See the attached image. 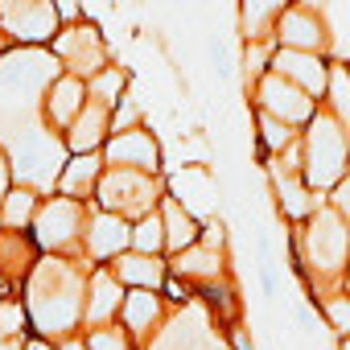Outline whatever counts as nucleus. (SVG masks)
Listing matches in <instances>:
<instances>
[{
    "label": "nucleus",
    "instance_id": "cd10ccee",
    "mask_svg": "<svg viewBox=\"0 0 350 350\" xmlns=\"http://www.w3.org/2000/svg\"><path fill=\"white\" fill-rule=\"evenodd\" d=\"M297 140H301V128H293V124H284V120L256 107V148H260V157H276Z\"/></svg>",
    "mask_w": 350,
    "mask_h": 350
},
{
    "label": "nucleus",
    "instance_id": "7c9ffc66",
    "mask_svg": "<svg viewBox=\"0 0 350 350\" xmlns=\"http://www.w3.org/2000/svg\"><path fill=\"white\" fill-rule=\"evenodd\" d=\"M132 247L148 252V256H165V219H161V211H148V215L132 219Z\"/></svg>",
    "mask_w": 350,
    "mask_h": 350
},
{
    "label": "nucleus",
    "instance_id": "a211bd4d",
    "mask_svg": "<svg viewBox=\"0 0 350 350\" xmlns=\"http://www.w3.org/2000/svg\"><path fill=\"white\" fill-rule=\"evenodd\" d=\"M83 103H87V79L58 70V75L50 79L46 95H42V120H46L54 132H66V124L83 111Z\"/></svg>",
    "mask_w": 350,
    "mask_h": 350
},
{
    "label": "nucleus",
    "instance_id": "f8f14e48",
    "mask_svg": "<svg viewBox=\"0 0 350 350\" xmlns=\"http://www.w3.org/2000/svg\"><path fill=\"white\" fill-rule=\"evenodd\" d=\"M169 301H165V293L161 288H128L124 293V305H120V325L140 342V350L152 342V334L165 325V317H169Z\"/></svg>",
    "mask_w": 350,
    "mask_h": 350
},
{
    "label": "nucleus",
    "instance_id": "b1692460",
    "mask_svg": "<svg viewBox=\"0 0 350 350\" xmlns=\"http://www.w3.org/2000/svg\"><path fill=\"white\" fill-rule=\"evenodd\" d=\"M293 0H239V38L243 42H272L276 17Z\"/></svg>",
    "mask_w": 350,
    "mask_h": 350
},
{
    "label": "nucleus",
    "instance_id": "2f4dec72",
    "mask_svg": "<svg viewBox=\"0 0 350 350\" xmlns=\"http://www.w3.org/2000/svg\"><path fill=\"white\" fill-rule=\"evenodd\" d=\"M87 350H140V342L120 321H107V325H91L87 329Z\"/></svg>",
    "mask_w": 350,
    "mask_h": 350
},
{
    "label": "nucleus",
    "instance_id": "9d476101",
    "mask_svg": "<svg viewBox=\"0 0 350 350\" xmlns=\"http://www.w3.org/2000/svg\"><path fill=\"white\" fill-rule=\"evenodd\" d=\"M103 161L107 165H128V169H144V173H165L161 165V140L157 132L140 120L132 128H116L103 144Z\"/></svg>",
    "mask_w": 350,
    "mask_h": 350
},
{
    "label": "nucleus",
    "instance_id": "72a5a7b5",
    "mask_svg": "<svg viewBox=\"0 0 350 350\" xmlns=\"http://www.w3.org/2000/svg\"><path fill=\"white\" fill-rule=\"evenodd\" d=\"M29 329V313H25V301L21 297H5L0 301V334L5 338H17Z\"/></svg>",
    "mask_w": 350,
    "mask_h": 350
},
{
    "label": "nucleus",
    "instance_id": "412c9836",
    "mask_svg": "<svg viewBox=\"0 0 350 350\" xmlns=\"http://www.w3.org/2000/svg\"><path fill=\"white\" fill-rule=\"evenodd\" d=\"M103 169H107L103 152H70L66 165H62V173H58V186H54V190L66 194V198L91 202V198H95V186H99V178H103Z\"/></svg>",
    "mask_w": 350,
    "mask_h": 350
},
{
    "label": "nucleus",
    "instance_id": "a19ab883",
    "mask_svg": "<svg viewBox=\"0 0 350 350\" xmlns=\"http://www.w3.org/2000/svg\"><path fill=\"white\" fill-rule=\"evenodd\" d=\"M342 293H350V268H346V276H342Z\"/></svg>",
    "mask_w": 350,
    "mask_h": 350
},
{
    "label": "nucleus",
    "instance_id": "7ed1b4c3",
    "mask_svg": "<svg viewBox=\"0 0 350 350\" xmlns=\"http://www.w3.org/2000/svg\"><path fill=\"white\" fill-rule=\"evenodd\" d=\"M346 173H350V136L338 124V116L321 103L313 120L301 128V178L317 194H329Z\"/></svg>",
    "mask_w": 350,
    "mask_h": 350
},
{
    "label": "nucleus",
    "instance_id": "c85d7f7f",
    "mask_svg": "<svg viewBox=\"0 0 350 350\" xmlns=\"http://www.w3.org/2000/svg\"><path fill=\"white\" fill-rule=\"evenodd\" d=\"M321 103L338 116V124H342L346 136H350V66H346V62H334V66H329V83H325Z\"/></svg>",
    "mask_w": 350,
    "mask_h": 350
},
{
    "label": "nucleus",
    "instance_id": "473e14b6",
    "mask_svg": "<svg viewBox=\"0 0 350 350\" xmlns=\"http://www.w3.org/2000/svg\"><path fill=\"white\" fill-rule=\"evenodd\" d=\"M272 50H276V42H243V58H239V66H243V87H247V91H252L256 79L268 75V66H272Z\"/></svg>",
    "mask_w": 350,
    "mask_h": 350
},
{
    "label": "nucleus",
    "instance_id": "423d86ee",
    "mask_svg": "<svg viewBox=\"0 0 350 350\" xmlns=\"http://www.w3.org/2000/svg\"><path fill=\"white\" fill-rule=\"evenodd\" d=\"M50 50H54V58L62 62V70H66V75H79V79H91L95 70H103V66L111 62V50H107L99 25L87 21V17L62 25V29L54 33Z\"/></svg>",
    "mask_w": 350,
    "mask_h": 350
},
{
    "label": "nucleus",
    "instance_id": "dca6fc26",
    "mask_svg": "<svg viewBox=\"0 0 350 350\" xmlns=\"http://www.w3.org/2000/svg\"><path fill=\"white\" fill-rule=\"evenodd\" d=\"M165 190L178 198L190 215H198V219H211V215H219V186H215V178H211V169L206 165H182L173 178H165Z\"/></svg>",
    "mask_w": 350,
    "mask_h": 350
},
{
    "label": "nucleus",
    "instance_id": "e433bc0d",
    "mask_svg": "<svg viewBox=\"0 0 350 350\" xmlns=\"http://www.w3.org/2000/svg\"><path fill=\"white\" fill-rule=\"evenodd\" d=\"M325 202H329V206H334V211H338L346 223H350V173H346V178H342V182H338V186L325 194Z\"/></svg>",
    "mask_w": 350,
    "mask_h": 350
},
{
    "label": "nucleus",
    "instance_id": "bb28decb",
    "mask_svg": "<svg viewBox=\"0 0 350 350\" xmlns=\"http://www.w3.org/2000/svg\"><path fill=\"white\" fill-rule=\"evenodd\" d=\"M128 87H132V75H128V66H120V62H107L103 70H95V75L87 79V95H91L95 103H103V107H116V103L128 95Z\"/></svg>",
    "mask_w": 350,
    "mask_h": 350
},
{
    "label": "nucleus",
    "instance_id": "4468645a",
    "mask_svg": "<svg viewBox=\"0 0 350 350\" xmlns=\"http://www.w3.org/2000/svg\"><path fill=\"white\" fill-rule=\"evenodd\" d=\"M124 280L111 272V264H91L87 272V305H83V329L91 325H107L120 321V305H124Z\"/></svg>",
    "mask_w": 350,
    "mask_h": 350
},
{
    "label": "nucleus",
    "instance_id": "1a4fd4ad",
    "mask_svg": "<svg viewBox=\"0 0 350 350\" xmlns=\"http://www.w3.org/2000/svg\"><path fill=\"white\" fill-rule=\"evenodd\" d=\"M128 247H132V219L111 215V211H103V206L91 202L87 231H83V260L87 264H111Z\"/></svg>",
    "mask_w": 350,
    "mask_h": 350
},
{
    "label": "nucleus",
    "instance_id": "2eb2a0df",
    "mask_svg": "<svg viewBox=\"0 0 350 350\" xmlns=\"http://www.w3.org/2000/svg\"><path fill=\"white\" fill-rule=\"evenodd\" d=\"M169 272L186 276L194 288L219 284V280H231V256H227V247H211V243L198 239V243H190V247L169 256Z\"/></svg>",
    "mask_w": 350,
    "mask_h": 350
},
{
    "label": "nucleus",
    "instance_id": "393cba45",
    "mask_svg": "<svg viewBox=\"0 0 350 350\" xmlns=\"http://www.w3.org/2000/svg\"><path fill=\"white\" fill-rule=\"evenodd\" d=\"M305 5L317 9V17L325 21L329 58L334 62H350V0H305Z\"/></svg>",
    "mask_w": 350,
    "mask_h": 350
},
{
    "label": "nucleus",
    "instance_id": "20e7f679",
    "mask_svg": "<svg viewBox=\"0 0 350 350\" xmlns=\"http://www.w3.org/2000/svg\"><path fill=\"white\" fill-rule=\"evenodd\" d=\"M165 198V173H144V169H128V165H107L103 178L95 186V206L124 215V219H140L148 211H157Z\"/></svg>",
    "mask_w": 350,
    "mask_h": 350
},
{
    "label": "nucleus",
    "instance_id": "f257e3e1",
    "mask_svg": "<svg viewBox=\"0 0 350 350\" xmlns=\"http://www.w3.org/2000/svg\"><path fill=\"white\" fill-rule=\"evenodd\" d=\"M87 272L91 264L83 256H54L42 252L33 272L21 284V301L29 313V329L42 342H58L75 329H83V305H87Z\"/></svg>",
    "mask_w": 350,
    "mask_h": 350
},
{
    "label": "nucleus",
    "instance_id": "9b49d317",
    "mask_svg": "<svg viewBox=\"0 0 350 350\" xmlns=\"http://www.w3.org/2000/svg\"><path fill=\"white\" fill-rule=\"evenodd\" d=\"M272 42H276V46H293V50H317V54H329L325 21L317 17V9L305 5V0H293V5L276 17Z\"/></svg>",
    "mask_w": 350,
    "mask_h": 350
},
{
    "label": "nucleus",
    "instance_id": "6e6552de",
    "mask_svg": "<svg viewBox=\"0 0 350 350\" xmlns=\"http://www.w3.org/2000/svg\"><path fill=\"white\" fill-rule=\"evenodd\" d=\"M252 107H260V111H268V116H276V120H284V124H293V128H305V124L313 120V111L321 107V99H313V95H309L305 87H297L293 79L268 70L264 79L252 83Z\"/></svg>",
    "mask_w": 350,
    "mask_h": 350
},
{
    "label": "nucleus",
    "instance_id": "4c0bfd02",
    "mask_svg": "<svg viewBox=\"0 0 350 350\" xmlns=\"http://www.w3.org/2000/svg\"><path fill=\"white\" fill-rule=\"evenodd\" d=\"M13 157H9V148H5V140H0V198H5L9 190H13Z\"/></svg>",
    "mask_w": 350,
    "mask_h": 350
},
{
    "label": "nucleus",
    "instance_id": "4be33fe9",
    "mask_svg": "<svg viewBox=\"0 0 350 350\" xmlns=\"http://www.w3.org/2000/svg\"><path fill=\"white\" fill-rule=\"evenodd\" d=\"M111 272L124 280V288H165L169 280V256H148L128 247L124 256L111 260Z\"/></svg>",
    "mask_w": 350,
    "mask_h": 350
},
{
    "label": "nucleus",
    "instance_id": "ddd939ff",
    "mask_svg": "<svg viewBox=\"0 0 350 350\" xmlns=\"http://www.w3.org/2000/svg\"><path fill=\"white\" fill-rule=\"evenodd\" d=\"M329 66H334V58H329V54L276 46V50H272V66H268V70H276V75L293 79V83H297V87H305L313 99H321V95H325V83H329Z\"/></svg>",
    "mask_w": 350,
    "mask_h": 350
},
{
    "label": "nucleus",
    "instance_id": "39448f33",
    "mask_svg": "<svg viewBox=\"0 0 350 350\" xmlns=\"http://www.w3.org/2000/svg\"><path fill=\"white\" fill-rule=\"evenodd\" d=\"M87 215H91V202L83 198H66V194H46L38 215H33V243L42 252H54V256H83V231H87Z\"/></svg>",
    "mask_w": 350,
    "mask_h": 350
},
{
    "label": "nucleus",
    "instance_id": "ea45409f",
    "mask_svg": "<svg viewBox=\"0 0 350 350\" xmlns=\"http://www.w3.org/2000/svg\"><path fill=\"white\" fill-rule=\"evenodd\" d=\"M50 346L54 350H87V329H75V334H66V338H58Z\"/></svg>",
    "mask_w": 350,
    "mask_h": 350
},
{
    "label": "nucleus",
    "instance_id": "aec40b11",
    "mask_svg": "<svg viewBox=\"0 0 350 350\" xmlns=\"http://www.w3.org/2000/svg\"><path fill=\"white\" fill-rule=\"evenodd\" d=\"M38 260H42V247L33 243L29 231H13V227L0 231V280L5 284L21 288Z\"/></svg>",
    "mask_w": 350,
    "mask_h": 350
},
{
    "label": "nucleus",
    "instance_id": "f3484780",
    "mask_svg": "<svg viewBox=\"0 0 350 350\" xmlns=\"http://www.w3.org/2000/svg\"><path fill=\"white\" fill-rule=\"evenodd\" d=\"M268 182H272V198H276V211L288 227H301L321 202L325 194H317L301 173H284V169H268Z\"/></svg>",
    "mask_w": 350,
    "mask_h": 350
},
{
    "label": "nucleus",
    "instance_id": "f03ea898",
    "mask_svg": "<svg viewBox=\"0 0 350 350\" xmlns=\"http://www.w3.org/2000/svg\"><path fill=\"white\" fill-rule=\"evenodd\" d=\"M293 268L309 293V305L342 288V276L350 268V223L329 202H321L301 227H293Z\"/></svg>",
    "mask_w": 350,
    "mask_h": 350
},
{
    "label": "nucleus",
    "instance_id": "5701e85b",
    "mask_svg": "<svg viewBox=\"0 0 350 350\" xmlns=\"http://www.w3.org/2000/svg\"><path fill=\"white\" fill-rule=\"evenodd\" d=\"M161 219H165V256H173V252H182V247H190V243H198V235H202V219L198 215H190L178 198H173L169 190H165V198H161Z\"/></svg>",
    "mask_w": 350,
    "mask_h": 350
},
{
    "label": "nucleus",
    "instance_id": "58836bf2",
    "mask_svg": "<svg viewBox=\"0 0 350 350\" xmlns=\"http://www.w3.org/2000/svg\"><path fill=\"white\" fill-rule=\"evenodd\" d=\"M54 5H58L62 25H70V21H83V17H87V5H83V0H54Z\"/></svg>",
    "mask_w": 350,
    "mask_h": 350
},
{
    "label": "nucleus",
    "instance_id": "f704fd0d",
    "mask_svg": "<svg viewBox=\"0 0 350 350\" xmlns=\"http://www.w3.org/2000/svg\"><path fill=\"white\" fill-rule=\"evenodd\" d=\"M140 120H144V111H140L136 95L128 91V95H124V99L111 107V132H116V128H132V124H140Z\"/></svg>",
    "mask_w": 350,
    "mask_h": 350
},
{
    "label": "nucleus",
    "instance_id": "c9c22d12",
    "mask_svg": "<svg viewBox=\"0 0 350 350\" xmlns=\"http://www.w3.org/2000/svg\"><path fill=\"white\" fill-rule=\"evenodd\" d=\"M198 239L211 243V247H227V223H223V215L202 219V235H198Z\"/></svg>",
    "mask_w": 350,
    "mask_h": 350
},
{
    "label": "nucleus",
    "instance_id": "6ab92c4d",
    "mask_svg": "<svg viewBox=\"0 0 350 350\" xmlns=\"http://www.w3.org/2000/svg\"><path fill=\"white\" fill-rule=\"evenodd\" d=\"M107 136H111V107H103V103H95V99L87 95L83 111H79V116L66 124V132H62L66 152H103Z\"/></svg>",
    "mask_w": 350,
    "mask_h": 350
},
{
    "label": "nucleus",
    "instance_id": "a878e982",
    "mask_svg": "<svg viewBox=\"0 0 350 350\" xmlns=\"http://www.w3.org/2000/svg\"><path fill=\"white\" fill-rule=\"evenodd\" d=\"M42 198H46L42 190L13 182V190L0 198V223L13 227V231H29V227H33V215H38V206H42Z\"/></svg>",
    "mask_w": 350,
    "mask_h": 350
},
{
    "label": "nucleus",
    "instance_id": "79ce46f5",
    "mask_svg": "<svg viewBox=\"0 0 350 350\" xmlns=\"http://www.w3.org/2000/svg\"><path fill=\"white\" fill-rule=\"evenodd\" d=\"M0 231H5V223H0Z\"/></svg>",
    "mask_w": 350,
    "mask_h": 350
},
{
    "label": "nucleus",
    "instance_id": "c756f323",
    "mask_svg": "<svg viewBox=\"0 0 350 350\" xmlns=\"http://www.w3.org/2000/svg\"><path fill=\"white\" fill-rule=\"evenodd\" d=\"M317 313L325 317V329H329L338 342L350 346V293H342V288L325 293V297L317 301Z\"/></svg>",
    "mask_w": 350,
    "mask_h": 350
},
{
    "label": "nucleus",
    "instance_id": "37998d69",
    "mask_svg": "<svg viewBox=\"0 0 350 350\" xmlns=\"http://www.w3.org/2000/svg\"><path fill=\"white\" fill-rule=\"evenodd\" d=\"M346 66H350V62H346Z\"/></svg>",
    "mask_w": 350,
    "mask_h": 350
},
{
    "label": "nucleus",
    "instance_id": "0eeeda50",
    "mask_svg": "<svg viewBox=\"0 0 350 350\" xmlns=\"http://www.w3.org/2000/svg\"><path fill=\"white\" fill-rule=\"evenodd\" d=\"M0 29L13 46H50L62 17L54 0H0Z\"/></svg>",
    "mask_w": 350,
    "mask_h": 350
}]
</instances>
